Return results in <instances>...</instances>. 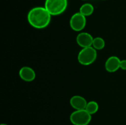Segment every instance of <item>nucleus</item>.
Masks as SVG:
<instances>
[{"label": "nucleus", "mask_w": 126, "mask_h": 125, "mask_svg": "<svg viewBox=\"0 0 126 125\" xmlns=\"http://www.w3.org/2000/svg\"><path fill=\"white\" fill-rule=\"evenodd\" d=\"M27 20L32 26L36 29H43L50 22L51 15L44 7H35L29 11Z\"/></svg>", "instance_id": "obj_1"}, {"label": "nucleus", "mask_w": 126, "mask_h": 125, "mask_svg": "<svg viewBox=\"0 0 126 125\" xmlns=\"http://www.w3.org/2000/svg\"><path fill=\"white\" fill-rule=\"evenodd\" d=\"M67 6V0H46L44 7L51 15H59L65 12Z\"/></svg>", "instance_id": "obj_2"}, {"label": "nucleus", "mask_w": 126, "mask_h": 125, "mask_svg": "<svg viewBox=\"0 0 126 125\" xmlns=\"http://www.w3.org/2000/svg\"><path fill=\"white\" fill-rule=\"evenodd\" d=\"M97 53L95 49L92 46L82 48L79 52L78 60L81 64L84 66H88L91 64L95 61Z\"/></svg>", "instance_id": "obj_3"}, {"label": "nucleus", "mask_w": 126, "mask_h": 125, "mask_svg": "<svg viewBox=\"0 0 126 125\" xmlns=\"http://www.w3.org/2000/svg\"><path fill=\"white\" fill-rule=\"evenodd\" d=\"M70 120L73 125H88L92 120V116L86 109H83L73 112L70 115Z\"/></svg>", "instance_id": "obj_4"}, {"label": "nucleus", "mask_w": 126, "mask_h": 125, "mask_svg": "<svg viewBox=\"0 0 126 125\" xmlns=\"http://www.w3.org/2000/svg\"><path fill=\"white\" fill-rule=\"evenodd\" d=\"M70 27L75 31H80L85 28L86 25V18L84 15L80 12H77L71 16L70 20Z\"/></svg>", "instance_id": "obj_5"}, {"label": "nucleus", "mask_w": 126, "mask_h": 125, "mask_svg": "<svg viewBox=\"0 0 126 125\" xmlns=\"http://www.w3.org/2000/svg\"><path fill=\"white\" fill-rule=\"evenodd\" d=\"M94 38L91 34L86 32H82L78 34L76 37L77 44L82 48L91 47L92 45Z\"/></svg>", "instance_id": "obj_6"}, {"label": "nucleus", "mask_w": 126, "mask_h": 125, "mask_svg": "<svg viewBox=\"0 0 126 125\" xmlns=\"http://www.w3.org/2000/svg\"><path fill=\"white\" fill-rule=\"evenodd\" d=\"M121 60L116 56L108 58L105 62V69L108 72H114L120 68Z\"/></svg>", "instance_id": "obj_7"}, {"label": "nucleus", "mask_w": 126, "mask_h": 125, "mask_svg": "<svg viewBox=\"0 0 126 125\" xmlns=\"http://www.w3.org/2000/svg\"><path fill=\"white\" fill-rule=\"evenodd\" d=\"M19 76L23 80L30 82L35 79L36 73L32 67L24 66L20 69Z\"/></svg>", "instance_id": "obj_8"}, {"label": "nucleus", "mask_w": 126, "mask_h": 125, "mask_svg": "<svg viewBox=\"0 0 126 125\" xmlns=\"http://www.w3.org/2000/svg\"><path fill=\"white\" fill-rule=\"evenodd\" d=\"M70 105L76 110L86 109L87 101L84 97L79 95L73 96L70 99Z\"/></svg>", "instance_id": "obj_9"}, {"label": "nucleus", "mask_w": 126, "mask_h": 125, "mask_svg": "<svg viewBox=\"0 0 126 125\" xmlns=\"http://www.w3.org/2000/svg\"><path fill=\"white\" fill-rule=\"evenodd\" d=\"M94 11V7L93 5L90 3H85L81 6L79 12L85 17L91 15Z\"/></svg>", "instance_id": "obj_10"}, {"label": "nucleus", "mask_w": 126, "mask_h": 125, "mask_svg": "<svg viewBox=\"0 0 126 125\" xmlns=\"http://www.w3.org/2000/svg\"><path fill=\"white\" fill-rule=\"evenodd\" d=\"M98 109H99V106H98V103L95 101H94V100H92V101H90L89 102H87L86 107V110L91 115L96 113L98 112Z\"/></svg>", "instance_id": "obj_11"}, {"label": "nucleus", "mask_w": 126, "mask_h": 125, "mask_svg": "<svg viewBox=\"0 0 126 125\" xmlns=\"http://www.w3.org/2000/svg\"><path fill=\"white\" fill-rule=\"evenodd\" d=\"M92 47L97 50H102L105 46V42L103 38L100 37H97L94 38L93 42H92Z\"/></svg>", "instance_id": "obj_12"}, {"label": "nucleus", "mask_w": 126, "mask_h": 125, "mask_svg": "<svg viewBox=\"0 0 126 125\" xmlns=\"http://www.w3.org/2000/svg\"><path fill=\"white\" fill-rule=\"evenodd\" d=\"M120 68L123 70H126V60H123L121 61Z\"/></svg>", "instance_id": "obj_13"}, {"label": "nucleus", "mask_w": 126, "mask_h": 125, "mask_svg": "<svg viewBox=\"0 0 126 125\" xmlns=\"http://www.w3.org/2000/svg\"><path fill=\"white\" fill-rule=\"evenodd\" d=\"M1 125H7V124H5V123H2V124H1Z\"/></svg>", "instance_id": "obj_14"}, {"label": "nucleus", "mask_w": 126, "mask_h": 125, "mask_svg": "<svg viewBox=\"0 0 126 125\" xmlns=\"http://www.w3.org/2000/svg\"><path fill=\"white\" fill-rule=\"evenodd\" d=\"M84 1H86V0H84Z\"/></svg>", "instance_id": "obj_15"}]
</instances>
